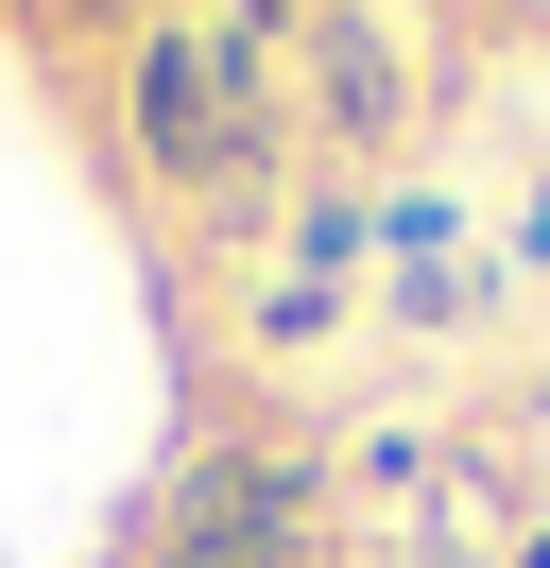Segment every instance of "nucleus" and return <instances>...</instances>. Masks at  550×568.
<instances>
[{
  "instance_id": "nucleus-1",
  "label": "nucleus",
  "mask_w": 550,
  "mask_h": 568,
  "mask_svg": "<svg viewBox=\"0 0 550 568\" xmlns=\"http://www.w3.org/2000/svg\"><path fill=\"white\" fill-rule=\"evenodd\" d=\"M138 155L155 173H206V190H258L275 87H258V36L241 18H155L138 36Z\"/></svg>"
},
{
  "instance_id": "nucleus-2",
  "label": "nucleus",
  "mask_w": 550,
  "mask_h": 568,
  "mask_svg": "<svg viewBox=\"0 0 550 568\" xmlns=\"http://www.w3.org/2000/svg\"><path fill=\"white\" fill-rule=\"evenodd\" d=\"M293 517H309V465L293 448H206L190 483L155 499V551L138 568H293Z\"/></svg>"
},
{
  "instance_id": "nucleus-3",
  "label": "nucleus",
  "mask_w": 550,
  "mask_h": 568,
  "mask_svg": "<svg viewBox=\"0 0 550 568\" xmlns=\"http://www.w3.org/2000/svg\"><path fill=\"white\" fill-rule=\"evenodd\" d=\"M309 121H327V139H396L412 121V70H396V36H378L361 0L309 18Z\"/></svg>"
},
{
  "instance_id": "nucleus-4",
  "label": "nucleus",
  "mask_w": 550,
  "mask_h": 568,
  "mask_svg": "<svg viewBox=\"0 0 550 568\" xmlns=\"http://www.w3.org/2000/svg\"><path fill=\"white\" fill-rule=\"evenodd\" d=\"M361 242H378V207H293V276H344Z\"/></svg>"
},
{
  "instance_id": "nucleus-5",
  "label": "nucleus",
  "mask_w": 550,
  "mask_h": 568,
  "mask_svg": "<svg viewBox=\"0 0 550 568\" xmlns=\"http://www.w3.org/2000/svg\"><path fill=\"white\" fill-rule=\"evenodd\" d=\"M275 18H309V0H241V36H275Z\"/></svg>"
},
{
  "instance_id": "nucleus-6",
  "label": "nucleus",
  "mask_w": 550,
  "mask_h": 568,
  "mask_svg": "<svg viewBox=\"0 0 550 568\" xmlns=\"http://www.w3.org/2000/svg\"><path fill=\"white\" fill-rule=\"evenodd\" d=\"M69 18H138V0H69Z\"/></svg>"
},
{
  "instance_id": "nucleus-7",
  "label": "nucleus",
  "mask_w": 550,
  "mask_h": 568,
  "mask_svg": "<svg viewBox=\"0 0 550 568\" xmlns=\"http://www.w3.org/2000/svg\"><path fill=\"white\" fill-rule=\"evenodd\" d=\"M516 568H550V534H533V551H516Z\"/></svg>"
},
{
  "instance_id": "nucleus-8",
  "label": "nucleus",
  "mask_w": 550,
  "mask_h": 568,
  "mask_svg": "<svg viewBox=\"0 0 550 568\" xmlns=\"http://www.w3.org/2000/svg\"><path fill=\"white\" fill-rule=\"evenodd\" d=\"M309 18H327V0H309Z\"/></svg>"
},
{
  "instance_id": "nucleus-9",
  "label": "nucleus",
  "mask_w": 550,
  "mask_h": 568,
  "mask_svg": "<svg viewBox=\"0 0 550 568\" xmlns=\"http://www.w3.org/2000/svg\"><path fill=\"white\" fill-rule=\"evenodd\" d=\"M533 190H550V173H533Z\"/></svg>"
}]
</instances>
